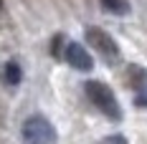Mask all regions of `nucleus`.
Instances as JSON below:
<instances>
[{"mask_svg":"<svg viewBox=\"0 0 147 144\" xmlns=\"http://www.w3.org/2000/svg\"><path fill=\"white\" fill-rule=\"evenodd\" d=\"M99 144H127V139H124L122 134H112V137H107V139H102Z\"/></svg>","mask_w":147,"mask_h":144,"instance_id":"obj_8","label":"nucleus"},{"mask_svg":"<svg viewBox=\"0 0 147 144\" xmlns=\"http://www.w3.org/2000/svg\"><path fill=\"white\" fill-rule=\"evenodd\" d=\"M0 8H3V0H0Z\"/></svg>","mask_w":147,"mask_h":144,"instance_id":"obj_9","label":"nucleus"},{"mask_svg":"<svg viewBox=\"0 0 147 144\" xmlns=\"http://www.w3.org/2000/svg\"><path fill=\"white\" fill-rule=\"evenodd\" d=\"M99 3L112 15H129V0H99Z\"/></svg>","mask_w":147,"mask_h":144,"instance_id":"obj_5","label":"nucleus"},{"mask_svg":"<svg viewBox=\"0 0 147 144\" xmlns=\"http://www.w3.org/2000/svg\"><path fill=\"white\" fill-rule=\"evenodd\" d=\"M20 78H23L20 66H18L15 61H8V63H5V73H3V81H5L8 86H18V84H20Z\"/></svg>","mask_w":147,"mask_h":144,"instance_id":"obj_6","label":"nucleus"},{"mask_svg":"<svg viewBox=\"0 0 147 144\" xmlns=\"http://www.w3.org/2000/svg\"><path fill=\"white\" fill-rule=\"evenodd\" d=\"M84 91H86L89 101H91L109 121H122V106H119L114 91L107 86V84H102V81H86V84H84Z\"/></svg>","mask_w":147,"mask_h":144,"instance_id":"obj_1","label":"nucleus"},{"mask_svg":"<svg viewBox=\"0 0 147 144\" xmlns=\"http://www.w3.org/2000/svg\"><path fill=\"white\" fill-rule=\"evenodd\" d=\"M129 73H132V84H134V86H145V84H147V71H145V68L129 66Z\"/></svg>","mask_w":147,"mask_h":144,"instance_id":"obj_7","label":"nucleus"},{"mask_svg":"<svg viewBox=\"0 0 147 144\" xmlns=\"http://www.w3.org/2000/svg\"><path fill=\"white\" fill-rule=\"evenodd\" d=\"M86 41H89V46H91L104 61L114 63V61L119 58V46H117V41H114L107 30L96 28V25H89L86 28Z\"/></svg>","mask_w":147,"mask_h":144,"instance_id":"obj_3","label":"nucleus"},{"mask_svg":"<svg viewBox=\"0 0 147 144\" xmlns=\"http://www.w3.org/2000/svg\"><path fill=\"white\" fill-rule=\"evenodd\" d=\"M63 58H66V63H69L71 68H76V71L86 73V71L94 68V58H91V53H89L81 43H69L63 48Z\"/></svg>","mask_w":147,"mask_h":144,"instance_id":"obj_4","label":"nucleus"},{"mask_svg":"<svg viewBox=\"0 0 147 144\" xmlns=\"http://www.w3.org/2000/svg\"><path fill=\"white\" fill-rule=\"evenodd\" d=\"M23 139L26 144H56L59 134H56V127L43 114H33L23 121Z\"/></svg>","mask_w":147,"mask_h":144,"instance_id":"obj_2","label":"nucleus"}]
</instances>
